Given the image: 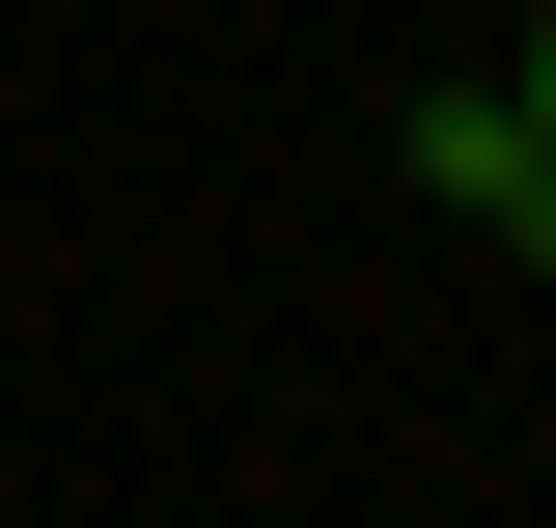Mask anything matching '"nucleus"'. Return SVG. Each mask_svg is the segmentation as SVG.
I'll return each instance as SVG.
<instances>
[{"label": "nucleus", "mask_w": 556, "mask_h": 528, "mask_svg": "<svg viewBox=\"0 0 556 528\" xmlns=\"http://www.w3.org/2000/svg\"><path fill=\"white\" fill-rule=\"evenodd\" d=\"M390 167L473 223V251H529V278H556V139L501 112V56H445V84H417V112H390Z\"/></svg>", "instance_id": "f257e3e1"}, {"label": "nucleus", "mask_w": 556, "mask_h": 528, "mask_svg": "<svg viewBox=\"0 0 556 528\" xmlns=\"http://www.w3.org/2000/svg\"><path fill=\"white\" fill-rule=\"evenodd\" d=\"M501 112H529V139H556V0H529V28H501Z\"/></svg>", "instance_id": "f03ea898"}]
</instances>
